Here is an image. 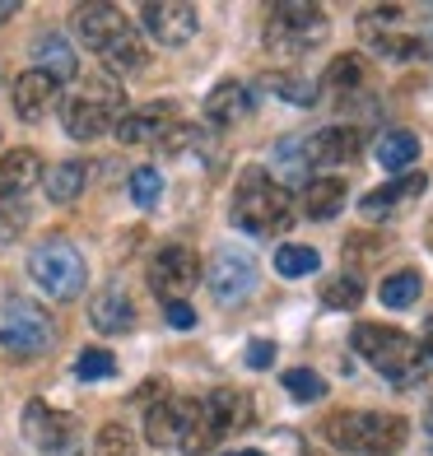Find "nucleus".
<instances>
[{
    "instance_id": "1",
    "label": "nucleus",
    "mask_w": 433,
    "mask_h": 456,
    "mask_svg": "<svg viewBox=\"0 0 433 456\" xmlns=\"http://www.w3.org/2000/svg\"><path fill=\"white\" fill-rule=\"evenodd\" d=\"M70 28H75V43L89 47L108 75H135V70L150 66V52H144L140 33L127 24V14L117 5H102V0L79 5L70 14Z\"/></svg>"
},
{
    "instance_id": "2",
    "label": "nucleus",
    "mask_w": 433,
    "mask_h": 456,
    "mask_svg": "<svg viewBox=\"0 0 433 456\" xmlns=\"http://www.w3.org/2000/svg\"><path fill=\"white\" fill-rule=\"evenodd\" d=\"M229 219H233V228H242V233H252V238L284 233V228L294 224V196H289V186L275 182L271 173L247 168V173L238 177Z\"/></svg>"
},
{
    "instance_id": "3",
    "label": "nucleus",
    "mask_w": 433,
    "mask_h": 456,
    "mask_svg": "<svg viewBox=\"0 0 433 456\" xmlns=\"http://www.w3.org/2000/svg\"><path fill=\"white\" fill-rule=\"evenodd\" d=\"M326 443L336 452H349V456H391L401 452L405 438H410V424L401 414H387V410H340L322 424Z\"/></svg>"
},
{
    "instance_id": "4",
    "label": "nucleus",
    "mask_w": 433,
    "mask_h": 456,
    "mask_svg": "<svg viewBox=\"0 0 433 456\" xmlns=\"http://www.w3.org/2000/svg\"><path fill=\"white\" fill-rule=\"evenodd\" d=\"M349 345H355L359 359H368L387 382H396V387H410V382H420L424 372H429V359H424L420 340L405 336V330H396V326L364 322V326H355Z\"/></svg>"
},
{
    "instance_id": "5",
    "label": "nucleus",
    "mask_w": 433,
    "mask_h": 456,
    "mask_svg": "<svg viewBox=\"0 0 433 456\" xmlns=\"http://www.w3.org/2000/svg\"><path fill=\"white\" fill-rule=\"evenodd\" d=\"M56 340V322L43 303H33L24 294L0 298V349L14 359H37L47 354Z\"/></svg>"
},
{
    "instance_id": "6",
    "label": "nucleus",
    "mask_w": 433,
    "mask_h": 456,
    "mask_svg": "<svg viewBox=\"0 0 433 456\" xmlns=\"http://www.w3.org/2000/svg\"><path fill=\"white\" fill-rule=\"evenodd\" d=\"M29 275H33V284L43 289L47 298L70 303V298L85 294L89 265H85V256H79L70 242H43V247H33V256H29Z\"/></svg>"
},
{
    "instance_id": "7",
    "label": "nucleus",
    "mask_w": 433,
    "mask_h": 456,
    "mask_svg": "<svg viewBox=\"0 0 433 456\" xmlns=\"http://www.w3.org/2000/svg\"><path fill=\"white\" fill-rule=\"evenodd\" d=\"M117 102H121V89L112 85L108 70H98L85 85V94L61 102V121H66V131L75 140H98L108 126H117Z\"/></svg>"
},
{
    "instance_id": "8",
    "label": "nucleus",
    "mask_w": 433,
    "mask_h": 456,
    "mask_svg": "<svg viewBox=\"0 0 433 456\" xmlns=\"http://www.w3.org/2000/svg\"><path fill=\"white\" fill-rule=\"evenodd\" d=\"M326 37L322 5H275L266 19V47L280 56H303Z\"/></svg>"
},
{
    "instance_id": "9",
    "label": "nucleus",
    "mask_w": 433,
    "mask_h": 456,
    "mask_svg": "<svg viewBox=\"0 0 433 456\" xmlns=\"http://www.w3.org/2000/svg\"><path fill=\"white\" fill-rule=\"evenodd\" d=\"M359 37H364V47L373 52V56L396 61V66H405V61H420V56H424L420 37L401 28V5L364 10V14H359Z\"/></svg>"
},
{
    "instance_id": "10",
    "label": "nucleus",
    "mask_w": 433,
    "mask_h": 456,
    "mask_svg": "<svg viewBox=\"0 0 433 456\" xmlns=\"http://www.w3.org/2000/svg\"><path fill=\"white\" fill-rule=\"evenodd\" d=\"M205 280H210V294H215L219 307H238V303L252 298V289L261 284V265H257L252 252H242V247H219Z\"/></svg>"
},
{
    "instance_id": "11",
    "label": "nucleus",
    "mask_w": 433,
    "mask_h": 456,
    "mask_svg": "<svg viewBox=\"0 0 433 456\" xmlns=\"http://www.w3.org/2000/svg\"><path fill=\"white\" fill-rule=\"evenodd\" d=\"M24 438L43 456H75L79 452V419L47 405V401H29L24 405Z\"/></svg>"
},
{
    "instance_id": "12",
    "label": "nucleus",
    "mask_w": 433,
    "mask_h": 456,
    "mask_svg": "<svg viewBox=\"0 0 433 456\" xmlns=\"http://www.w3.org/2000/svg\"><path fill=\"white\" fill-rule=\"evenodd\" d=\"M200 280V261L192 247H182V242H168V247H159L154 261H150V289H154V298L159 303H182L196 289Z\"/></svg>"
},
{
    "instance_id": "13",
    "label": "nucleus",
    "mask_w": 433,
    "mask_h": 456,
    "mask_svg": "<svg viewBox=\"0 0 433 456\" xmlns=\"http://www.w3.org/2000/svg\"><path fill=\"white\" fill-rule=\"evenodd\" d=\"M364 154V131L359 126H326L317 135H298V159L303 173H322V168H340Z\"/></svg>"
},
{
    "instance_id": "14",
    "label": "nucleus",
    "mask_w": 433,
    "mask_h": 456,
    "mask_svg": "<svg viewBox=\"0 0 433 456\" xmlns=\"http://www.w3.org/2000/svg\"><path fill=\"white\" fill-rule=\"evenodd\" d=\"M196 5H182V0H150L140 10V28L154 37L159 47H182L196 37Z\"/></svg>"
},
{
    "instance_id": "15",
    "label": "nucleus",
    "mask_w": 433,
    "mask_h": 456,
    "mask_svg": "<svg viewBox=\"0 0 433 456\" xmlns=\"http://www.w3.org/2000/svg\"><path fill=\"white\" fill-rule=\"evenodd\" d=\"M135 401L144 410V438H150L154 447H173L177 443V401H173V391L168 382H144L135 391Z\"/></svg>"
},
{
    "instance_id": "16",
    "label": "nucleus",
    "mask_w": 433,
    "mask_h": 456,
    "mask_svg": "<svg viewBox=\"0 0 433 456\" xmlns=\"http://www.w3.org/2000/svg\"><path fill=\"white\" fill-rule=\"evenodd\" d=\"M177 126H182V117H177V108H173V98H159V102H150L144 112L121 117V121H117V140H121V144H163Z\"/></svg>"
},
{
    "instance_id": "17",
    "label": "nucleus",
    "mask_w": 433,
    "mask_h": 456,
    "mask_svg": "<svg viewBox=\"0 0 433 456\" xmlns=\"http://www.w3.org/2000/svg\"><path fill=\"white\" fill-rule=\"evenodd\" d=\"M224 438L219 424H215V410L205 396H187V401H177V443L187 456H205L215 443Z\"/></svg>"
},
{
    "instance_id": "18",
    "label": "nucleus",
    "mask_w": 433,
    "mask_h": 456,
    "mask_svg": "<svg viewBox=\"0 0 433 456\" xmlns=\"http://www.w3.org/2000/svg\"><path fill=\"white\" fill-rule=\"evenodd\" d=\"M205 117H210V126H219V131L238 126V121L252 117V89H247L242 79H219L210 89V98H205Z\"/></svg>"
},
{
    "instance_id": "19",
    "label": "nucleus",
    "mask_w": 433,
    "mask_h": 456,
    "mask_svg": "<svg viewBox=\"0 0 433 456\" xmlns=\"http://www.w3.org/2000/svg\"><path fill=\"white\" fill-rule=\"evenodd\" d=\"M424 186H429V177L424 173H405V177H391V182H382V186H373L364 200H359V210H364V219H387L396 205H405V200H415V196H424Z\"/></svg>"
},
{
    "instance_id": "20",
    "label": "nucleus",
    "mask_w": 433,
    "mask_h": 456,
    "mask_svg": "<svg viewBox=\"0 0 433 456\" xmlns=\"http://www.w3.org/2000/svg\"><path fill=\"white\" fill-rule=\"evenodd\" d=\"M89 322L102 336H131L135 330V303L121 294V289H98L89 298Z\"/></svg>"
},
{
    "instance_id": "21",
    "label": "nucleus",
    "mask_w": 433,
    "mask_h": 456,
    "mask_svg": "<svg viewBox=\"0 0 433 456\" xmlns=\"http://www.w3.org/2000/svg\"><path fill=\"white\" fill-rule=\"evenodd\" d=\"M33 70H47L56 85H70V79H79V56L70 47L66 33H43L33 43Z\"/></svg>"
},
{
    "instance_id": "22",
    "label": "nucleus",
    "mask_w": 433,
    "mask_h": 456,
    "mask_svg": "<svg viewBox=\"0 0 433 456\" xmlns=\"http://www.w3.org/2000/svg\"><path fill=\"white\" fill-rule=\"evenodd\" d=\"M33 182H43V159L33 150H10L0 159V205L10 200H24V191Z\"/></svg>"
},
{
    "instance_id": "23",
    "label": "nucleus",
    "mask_w": 433,
    "mask_h": 456,
    "mask_svg": "<svg viewBox=\"0 0 433 456\" xmlns=\"http://www.w3.org/2000/svg\"><path fill=\"white\" fill-rule=\"evenodd\" d=\"M345 196H349L345 177H307L303 196H298V210H303V219H331V215H340Z\"/></svg>"
},
{
    "instance_id": "24",
    "label": "nucleus",
    "mask_w": 433,
    "mask_h": 456,
    "mask_svg": "<svg viewBox=\"0 0 433 456\" xmlns=\"http://www.w3.org/2000/svg\"><path fill=\"white\" fill-rule=\"evenodd\" d=\"M56 89L61 85H56L47 70H24V75L14 79V112L24 117V121H37L56 102Z\"/></svg>"
},
{
    "instance_id": "25",
    "label": "nucleus",
    "mask_w": 433,
    "mask_h": 456,
    "mask_svg": "<svg viewBox=\"0 0 433 456\" xmlns=\"http://www.w3.org/2000/svg\"><path fill=\"white\" fill-rule=\"evenodd\" d=\"M261 94H275L280 102H289V108H317V85L298 70H266L257 79Z\"/></svg>"
},
{
    "instance_id": "26",
    "label": "nucleus",
    "mask_w": 433,
    "mask_h": 456,
    "mask_svg": "<svg viewBox=\"0 0 433 456\" xmlns=\"http://www.w3.org/2000/svg\"><path fill=\"white\" fill-rule=\"evenodd\" d=\"M85 186H89V163H79V159H61L56 168H47L43 177V191L52 205H70L85 196Z\"/></svg>"
},
{
    "instance_id": "27",
    "label": "nucleus",
    "mask_w": 433,
    "mask_h": 456,
    "mask_svg": "<svg viewBox=\"0 0 433 456\" xmlns=\"http://www.w3.org/2000/svg\"><path fill=\"white\" fill-rule=\"evenodd\" d=\"M420 135L415 131H382L378 144H373V159L382 163L387 173H410L415 168V159H420Z\"/></svg>"
},
{
    "instance_id": "28",
    "label": "nucleus",
    "mask_w": 433,
    "mask_h": 456,
    "mask_svg": "<svg viewBox=\"0 0 433 456\" xmlns=\"http://www.w3.org/2000/svg\"><path fill=\"white\" fill-rule=\"evenodd\" d=\"M420 294H424L420 271H396V275H387V280H382V289H378L382 307H391V313H401V307H415V303H420Z\"/></svg>"
},
{
    "instance_id": "29",
    "label": "nucleus",
    "mask_w": 433,
    "mask_h": 456,
    "mask_svg": "<svg viewBox=\"0 0 433 456\" xmlns=\"http://www.w3.org/2000/svg\"><path fill=\"white\" fill-rule=\"evenodd\" d=\"M205 401H210V410H215V424H219L224 438H229L233 428H242L247 419H252V405H247L242 391H215V396H205Z\"/></svg>"
},
{
    "instance_id": "30",
    "label": "nucleus",
    "mask_w": 433,
    "mask_h": 456,
    "mask_svg": "<svg viewBox=\"0 0 433 456\" xmlns=\"http://www.w3.org/2000/svg\"><path fill=\"white\" fill-rule=\"evenodd\" d=\"M317 265H322V252L317 247H303V242H284L280 252H275V271L284 280H303V275H317Z\"/></svg>"
},
{
    "instance_id": "31",
    "label": "nucleus",
    "mask_w": 433,
    "mask_h": 456,
    "mask_svg": "<svg viewBox=\"0 0 433 456\" xmlns=\"http://www.w3.org/2000/svg\"><path fill=\"white\" fill-rule=\"evenodd\" d=\"M364 75H368L364 56H359V52H345V56H336L331 66H326V79H322V85L331 89V94H355V89L364 85Z\"/></svg>"
},
{
    "instance_id": "32",
    "label": "nucleus",
    "mask_w": 433,
    "mask_h": 456,
    "mask_svg": "<svg viewBox=\"0 0 433 456\" xmlns=\"http://www.w3.org/2000/svg\"><path fill=\"white\" fill-rule=\"evenodd\" d=\"M284 391H289L294 401L313 405V401L326 396V378H322V372H313V368H289V372H284Z\"/></svg>"
},
{
    "instance_id": "33",
    "label": "nucleus",
    "mask_w": 433,
    "mask_h": 456,
    "mask_svg": "<svg viewBox=\"0 0 433 456\" xmlns=\"http://www.w3.org/2000/svg\"><path fill=\"white\" fill-rule=\"evenodd\" d=\"M322 303L336 307V313H355V307L364 303V284H359L355 275H336L331 284L322 289Z\"/></svg>"
},
{
    "instance_id": "34",
    "label": "nucleus",
    "mask_w": 433,
    "mask_h": 456,
    "mask_svg": "<svg viewBox=\"0 0 433 456\" xmlns=\"http://www.w3.org/2000/svg\"><path fill=\"white\" fill-rule=\"evenodd\" d=\"M75 378H79V382L117 378V359L108 354V349H79V359H75Z\"/></svg>"
},
{
    "instance_id": "35",
    "label": "nucleus",
    "mask_w": 433,
    "mask_h": 456,
    "mask_svg": "<svg viewBox=\"0 0 433 456\" xmlns=\"http://www.w3.org/2000/svg\"><path fill=\"white\" fill-rule=\"evenodd\" d=\"M131 200L140 205V210H154V205L163 200V173L159 168H135L131 173Z\"/></svg>"
},
{
    "instance_id": "36",
    "label": "nucleus",
    "mask_w": 433,
    "mask_h": 456,
    "mask_svg": "<svg viewBox=\"0 0 433 456\" xmlns=\"http://www.w3.org/2000/svg\"><path fill=\"white\" fill-rule=\"evenodd\" d=\"M140 443L131 438V428L127 424H102L98 433V456H135Z\"/></svg>"
},
{
    "instance_id": "37",
    "label": "nucleus",
    "mask_w": 433,
    "mask_h": 456,
    "mask_svg": "<svg viewBox=\"0 0 433 456\" xmlns=\"http://www.w3.org/2000/svg\"><path fill=\"white\" fill-rule=\"evenodd\" d=\"M24 228H29V205H24V200L0 205V242H14Z\"/></svg>"
},
{
    "instance_id": "38",
    "label": "nucleus",
    "mask_w": 433,
    "mask_h": 456,
    "mask_svg": "<svg viewBox=\"0 0 433 456\" xmlns=\"http://www.w3.org/2000/svg\"><path fill=\"white\" fill-rule=\"evenodd\" d=\"M163 317H168L173 330H196V307L182 298V303H163Z\"/></svg>"
},
{
    "instance_id": "39",
    "label": "nucleus",
    "mask_w": 433,
    "mask_h": 456,
    "mask_svg": "<svg viewBox=\"0 0 433 456\" xmlns=\"http://www.w3.org/2000/svg\"><path fill=\"white\" fill-rule=\"evenodd\" d=\"M275 354H280L275 340H252L242 359H247V368H257V372H261V368H271V363H275Z\"/></svg>"
},
{
    "instance_id": "40",
    "label": "nucleus",
    "mask_w": 433,
    "mask_h": 456,
    "mask_svg": "<svg viewBox=\"0 0 433 456\" xmlns=\"http://www.w3.org/2000/svg\"><path fill=\"white\" fill-rule=\"evenodd\" d=\"M345 247H349V256H355V261H378L382 256V242L378 238H364V233H355Z\"/></svg>"
},
{
    "instance_id": "41",
    "label": "nucleus",
    "mask_w": 433,
    "mask_h": 456,
    "mask_svg": "<svg viewBox=\"0 0 433 456\" xmlns=\"http://www.w3.org/2000/svg\"><path fill=\"white\" fill-rule=\"evenodd\" d=\"M424 14H429V24H424V33H420V47H424V56H433V5H429Z\"/></svg>"
},
{
    "instance_id": "42",
    "label": "nucleus",
    "mask_w": 433,
    "mask_h": 456,
    "mask_svg": "<svg viewBox=\"0 0 433 456\" xmlns=\"http://www.w3.org/2000/svg\"><path fill=\"white\" fill-rule=\"evenodd\" d=\"M420 349H424V359H429V368H433V317H429V330H424V340H420Z\"/></svg>"
},
{
    "instance_id": "43",
    "label": "nucleus",
    "mask_w": 433,
    "mask_h": 456,
    "mask_svg": "<svg viewBox=\"0 0 433 456\" xmlns=\"http://www.w3.org/2000/svg\"><path fill=\"white\" fill-rule=\"evenodd\" d=\"M14 14H19L14 0H0V24H5V19H14Z\"/></svg>"
},
{
    "instance_id": "44",
    "label": "nucleus",
    "mask_w": 433,
    "mask_h": 456,
    "mask_svg": "<svg viewBox=\"0 0 433 456\" xmlns=\"http://www.w3.org/2000/svg\"><path fill=\"white\" fill-rule=\"evenodd\" d=\"M424 424H429V433H433V405H429V414H424Z\"/></svg>"
},
{
    "instance_id": "45",
    "label": "nucleus",
    "mask_w": 433,
    "mask_h": 456,
    "mask_svg": "<svg viewBox=\"0 0 433 456\" xmlns=\"http://www.w3.org/2000/svg\"><path fill=\"white\" fill-rule=\"evenodd\" d=\"M229 456H261V452H229Z\"/></svg>"
},
{
    "instance_id": "46",
    "label": "nucleus",
    "mask_w": 433,
    "mask_h": 456,
    "mask_svg": "<svg viewBox=\"0 0 433 456\" xmlns=\"http://www.w3.org/2000/svg\"><path fill=\"white\" fill-rule=\"evenodd\" d=\"M429 452H433V443H429Z\"/></svg>"
}]
</instances>
